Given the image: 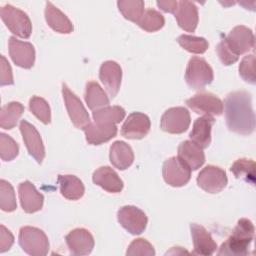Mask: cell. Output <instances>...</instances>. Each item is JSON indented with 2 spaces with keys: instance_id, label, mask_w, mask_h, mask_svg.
<instances>
[{
  "instance_id": "obj_5",
  "label": "cell",
  "mask_w": 256,
  "mask_h": 256,
  "mask_svg": "<svg viewBox=\"0 0 256 256\" xmlns=\"http://www.w3.org/2000/svg\"><path fill=\"white\" fill-rule=\"evenodd\" d=\"M213 70L205 59L194 56L187 65L185 80L189 87L202 89L213 81Z\"/></svg>"
},
{
  "instance_id": "obj_8",
  "label": "cell",
  "mask_w": 256,
  "mask_h": 256,
  "mask_svg": "<svg viewBox=\"0 0 256 256\" xmlns=\"http://www.w3.org/2000/svg\"><path fill=\"white\" fill-rule=\"evenodd\" d=\"M226 172L220 167L208 165L204 167L197 176V184L204 191L215 194L221 192L227 185Z\"/></svg>"
},
{
  "instance_id": "obj_10",
  "label": "cell",
  "mask_w": 256,
  "mask_h": 256,
  "mask_svg": "<svg viewBox=\"0 0 256 256\" xmlns=\"http://www.w3.org/2000/svg\"><path fill=\"white\" fill-rule=\"evenodd\" d=\"M190 122V114L186 108L172 107L162 115L160 127L170 134H181L189 128Z\"/></svg>"
},
{
  "instance_id": "obj_9",
  "label": "cell",
  "mask_w": 256,
  "mask_h": 256,
  "mask_svg": "<svg viewBox=\"0 0 256 256\" xmlns=\"http://www.w3.org/2000/svg\"><path fill=\"white\" fill-rule=\"evenodd\" d=\"M62 95L65 102V106L71 122L76 128L84 129L88 124H90V117L83 106L80 99L69 89V87L63 83L62 84Z\"/></svg>"
},
{
  "instance_id": "obj_20",
  "label": "cell",
  "mask_w": 256,
  "mask_h": 256,
  "mask_svg": "<svg viewBox=\"0 0 256 256\" xmlns=\"http://www.w3.org/2000/svg\"><path fill=\"white\" fill-rule=\"evenodd\" d=\"M92 180L94 184L100 186L109 193H119L122 191L124 186L121 178L109 166H102L95 170Z\"/></svg>"
},
{
  "instance_id": "obj_12",
  "label": "cell",
  "mask_w": 256,
  "mask_h": 256,
  "mask_svg": "<svg viewBox=\"0 0 256 256\" xmlns=\"http://www.w3.org/2000/svg\"><path fill=\"white\" fill-rule=\"evenodd\" d=\"M230 49L237 55L247 53L254 47V34L246 26H235L224 38Z\"/></svg>"
},
{
  "instance_id": "obj_7",
  "label": "cell",
  "mask_w": 256,
  "mask_h": 256,
  "mask_svg": "<svg viewBox=\"0 0 256 256\" xmlns=\"http://www.w3.org/2000/svg\"><path fill=\"white\" fill-rule=\"evenodd\" d=\"M120 225L132 235H139L146 229L148 218L146 214L136 206H123L117 212Z\"/></svg>"
},
{
  "instance_id": "obj_11",
  "label": "cell",
  "mask_w": 256,
  "mask_h": 256,
  "mask_svg": "<svg viewBox=\"0 0 256 256\" xmlns=\"http://www.w3.org/2000/svg\"><path fill=\"white\" fill-rule=\"evenodd\" d=\"M187 106L195 113L208 116H219L224 110L223 102L214 94L202 92L186 100Z\"/></svg>"
},
{
  "instance_id": "obj_26",
  "label": "cell",
  "mask_w": 256,
  "mask_h": 256,
  "mask_svg": "<svg viewBox=\"0 0 256 256\" xmlns=\"http://www.w3.org/2000/svg\"><path fill=\"white\" fill-rule=\"evenodd\" d=\"M45 19L49 27L58 33L69 34L73 31V24L68 17L51 2H46Z\"/></svg>"
},
{
  "instance_id": "obj_35",
  "label": "cell",
  "mask_w": 256,
  "mask_h": 256,
  "mask_svg": "<svg viewBox=\"0 0 256 256\" xmlns=\"http://www.w3.org/2000/svg\"><path fill=\"white\" fill-rule=\"evenodd\" d=\"M15 192L12 185L2 179L0 181V208L5 212H12L16 209Z\"/></svg>"
},
{
  "instance_id": "obj_18",
  "label": "cell",
  "mask_w": 256,
  "mask_h": 256,
  "mask_svg": "<svg viewBox=\"0 0 256 256\" xmlns=\"http://www.w3.org/2000/svg\"><path fill=\"white\" fill-rule=\"evenodd\" d=\"M190 230L194 246L193 254L209 256L216 251V242L213 240L211 234L203 226L196 223H191Z\"/></svg>"
},
{
  "instance_id": "obj_13",
  "label": "cell",
  "mask_w": 256,
  "mask_h": 256,
  "mask_svg": "<svg viewBox=\"0 0 256 256\" xmlns=\"http://www.w3.org/2000/svg\"><path fill=\"white\" fill-rule=\"evenodd\" d=\"M9 55L12 61L19 67L29 69L35 62V49L29 42H24L10 37L8 42Z\"/></svg>"
},
{
  "instance_id": "obj_41",
  "label": "cell",
  "mask_w": 256,
  "mask_h": 256,
  "mask_svg": "<svg viewBox=\"0 0 256 256\" xmlns=\"http://www.w3.org/2000/svg\"><path fill=\"white\" fill-rule=\"evenodd\" d=\"M1 76H0V85L5 86V85H12L14 83L13 80V74H12V69L7 61V59L1 55Z\"/></svg>"
},
{
  "instance_id": "obj_21",
  "label": "cell",
  "mask_w": 256,
  "mask_h": 256,
  "mask_svg": "<svg viewBox=\"0 0 256 256\" xmlns=\"http://www.w3.org/2000/svg\"><path fill=\"white\" fill-rule=\"evenodd\" d=\"M174 16L180 28L187 32L195 31L198 24V9L193 2L178 1Z\"/></svg>"
},
{
  "instance_id": "obj_32",
  "label": "cell",
  "mask_w": 256,
  "mask_h": 256,
  "mask_svg": "<svg viewBox=\"0 0 256 256\" xmlns=\"http://www.w3.org/2000/svg\"><path fill=\"white\" fill-rule=\"evenodd\" d=\"M117 6L124 18L138 24L144 13V2L141 0L118 1Z\"/></svg>"
},
{
  "instance_id": "obj_30",
  "label": "cell",
  "mask_w": 256,
  "mask_h": 256,
  "mask_svg": "<svg viewBox=\"0 0 256 256\" xmlns=\"http://www.w3.org/2000/svg\"><path fill=\"white\" fill-rule=\"evenodd\" d=\"M125 110L120 106H105L94 110L92 113L94 122L117 124L125 117Z\"/></svg>"
},
{
  "instance_id": "obj_31",
  "label": "cell",
  "mask_w": 256,
  "mask_h": 256,
  "mask_svg": "<svg viewBox=\"0 0 256 256\" xmlns=\"http://www.w3.org/2000/svg\"><path fill=\"white\" fill-rule=\"evenodd\" d=\"M230 171L237 179H242L251 184L255 182V163L251 159L241 158L236 160L231 165Z\"/></svg>"
},
{
  "instance_id": "obj_24",
  "label": "cell",
  "mask_w": 256,
  "mask_h": 256,
  "mask_svg": "<svg viewBox=\"0 0 256 256\" xmlns=\"http://www.w3.org/2000/svg\"><path fill=\"white\" fill-rule=\"evenodd\" d=\"M213 116L203 115L194 121L192 130L189 137L192 142L200 146L201 148H206L211 143V129L214 124Z\"/></svg>"
},
{
  "instance_id": "obj_36",
  "label": "cell",
  "mask_w": 256,
  "mask_h": 256,
  "mask_svg": "<svg viewBox=\"0 0 256 256\" xmlns=\"http://www.w3.org/2000/svg\"><path fill=\"white\" fill-rule=\"evenodd\" d=\"M29 109L32 112V114L38 118L42 123L49 124L51 121V112L50 107L45 99L33 96L29 100Z\"/></svg>"
},
{
  "instance_id": "obj_25",
  "label": "cell",
  "mask_w": 256,
  "mask_h": 256,
  "mask_svg": "<svg viewBox=\"0 0 256 256\" xmlns=\"http://www.w3.org/2000/svg\"><path fill=\"white\" fill-rule=\"evenodd\" d=\"M109 158L115 168L125 170L132 165L134 153L132 148L124 141H115L110 147Z\"/></svg>"
},
{
  "instance_id": "obj_17",
  "label": "cell",
  "mask_w": 256,
  "mask_h": 256,
  "mask_svg": "<svg viewBox=\"0 0 256 256\" xmlns=\"http://www.w3.org/2000/svg\"><path fill=\"white\" fill-rule=\"evenodd\" d=\"M99 78L109 95L114 98L117 95L121 85L122 69L120 65L112 60L105 61L100 67Z\"/></svg>"
},
{
  "instance_id": "obj_15",
  "label": "cell",
  "mask_w": 256,
  "mask_h": 256,
  "mask_svg": "<svg viewBox=\"0 0 256 256\" xmlns=\"http://www.w3.org/2000/svg\"><path fill=\"white\" fill-rule=\"evenodd\" d=\"M151 127L149 117L141 112L131 113L121 127V135L128 139H142Z\"/></svg>"
},
{
  "instance_id": "obj_34",
  "label": "cell",
  "mask_w": 256,
  "mask_h": 256,
  "mask_svg": "<svg viewBox=\"0 0 256 256\" xmlns=\"http://www.w3.org/2000/svg\"><path fill=\"white\" fill-rule=\"evenodd\" d=\"M179 45L186 51L194 54H203L208 49L209 43L203 37H196L193 35L183 34L177 38Z\"/></svg>"
},
{
  "instance_id": "obj_4",
  "label": "cell",
  "mask_w": 256,
  "mask_h": 256,
  "mask_svg": "<svg viewBox=\"0 0 256 256\" xmlns=\"http://www.w3.org/2000/svg\"><path fill=\"white\" fill-rule=\"evenodd\" d=\"M0 16L11 33L24 39L30 37L32 33V24L24 11L7 4L0 9Z\"/></svg>"
},
{
  "instance_id": "obj_38",
  "label": "cell",
  "mask_w": 256,
  "mask_h": 256,
  "mask_svg": "<svg viewBox=\"0 0 256 256\" xmlns=\"http://www.w3.org/2000/svg\"><path fill=\"white\" fill-rule=\"evenodd\" d=\"M127 256H154L155 250L146 239L138 238L133 240L126 251Z\"/></svg>"
},
{
  "instance_id": "obj_43",
  "label": "cell",
  "mask_w": 256,
  "mask_h": 256,
  "mask_svg": "<svg viewBox=\"0 0 256 256\" xmlns=\"http://www.w3.org/2000/svg\"><path fill=\"white\" fill-rule=\"evenodd\" d=\"M156 4L162 11L174 14L178 5V1H157Z\"/></svg>"
},
{
  "instance_id": "obj_28",
  "label": "cell",
  "mask_w": 256,
  "mask_h": 256,
  "mask_svg": "<svg viewBox=\"0 0 256 256\" xmlns=\"http://www.w3.org/2000/svg\"><path fill=\"white\" fill-rule=\"evenodd\" d=\"M85 102L88 108L94 111L108 106L109 98L97 82L89 81L86 84Z\"/></svg>"
},
{
  "instance_id": "obj_14",
  "label": "cell",
  "mask_w": 256,
  "mask_h": 256,
  "mask_svg": "<svg viewBox=\"0 0 256 256\" xmlns=\"http://www.w3.org/2000/svg\"><path fill=\"white\" fill-rule=\"evenodd\" d=\"M65 240L70 253L78 256L90 254L95 244L92 234L84 228H76L70 231Z\"/></svg>"
},
{
  "instance_id": "obj_2",
  "label": "cell",
  "mask_w": 256,
  "mask_h": 256,
  "mask_svg": "<svg viewBox=\"0 0 256 256\" xmlns=\"http://www.w3.org/2000/svg\"><path fill=\"white\" fill-rule=\"evenodd\" d=\"M254 238V225L247 218H241L235 226L232 234L222 243L218 255L243 256L248 254V250Z\"/></svg>"
},
{
  "instance_id": "obj_37",
  "label": "cell",
  "mask_w": 256,
  "mask_h": 256,
  "mask_svg": "<svg viewBox=\"0 0 256 256\" xmlns=\"http://www.w3.org/2000/svg\"><path fill=\"white\" fill-rule=\"evenodd\" d=\"M19 146L9 135L1 133L0 135V156L3 161H11L17 157Z\"/></svg>"
},
{
  "instance_id": "obj_29",
  "label": "cell",
  "mask_w": 256,
  "mask_h": 256,
  "mask_svg": "<svg viewBox=\"0 0 256 256\" xmlns=\"http://www.w3.org/2000/svg\"><path fill=\"white\" fill-rule=\"evenodd\" d=\"M24 112V106L20 102H10L1 108L0 126L3 129H12Z\"/></svg>"
},
{
  "instance_id": "obj_6",
  "label": "cell",
  "mask_w": 256,
  "mask_h": 256,
  "mask_svg": "<svg viewBox=\"0 0 256 256\" xmlns=\"http://www.w3.org/2000/svg\"><path fill=\"white\" fill-rule=\"evenodd\" d=\"M164 181L172 187L186 185L191 178V169L177 156L165 160L162 168Z\"/></svg>"
},
{
  "instance_id": "obj_19",
  "label": "cell",
  "mask_w": 256,
  "mask_h": 256,
  "mask_svg": "<svg viewBox=\"0 0 256 256\" xmlns=\"http://www.w3.org/2000/svg\"><path fill=\"white\" fill-rule=\"evenodd\" d=\"M18 194L21 207L26 213H35L43 207L44 197L30 181H24L19 184Z\"/></svg>"
},
{
  "instance_id": "obj_42",
  "label": "cell",
  "mask_w": 256,
  "mask_h": 256,
  "mask_svg": "<svg viewBox=\"0 0 256 256\" xmlns=\"http://www.w3.org/2000/svg\"><path fill=\"white\" fill-rule=\"evenodd\" d=\"M14 243L13 234L4 226H0V252L3 253L11 248Z\"/></svg>"
},
{
  "instance_id": "obj_1",
  "label": "cell",
  "mask_w": 256,
  "mask_h": 256,
  "mask_svg": "<svg viewBox=\"0 0 256 256\" xmlns=\"http://www.w3.org/2000/svg\"><path fill=\"white\" fill-rule=\"evenodd\" d=\"M225 118L230 131L250 135L255 128V115L251 95L246 91H234L225 98Z\"/></svg>"
},
{
  "instance_id": "obj_3",
  "label": "cell",
  "mask_w": 256,
  "mask_h": 256,
  "mask_svg": "<svg viewBox=\"0 0 256 256\" xmlns=\"http://www.w3.org/2000/svg\"><path fill=\"white\" fill-rule=\"evenodd\" d=\"M19 244L24 252L32 256H44L49 251L46 234L39 228L24 226L19 231Z\"/></svg>"
},
{
  "instance_id": "obj_22",
  "label": "cell",
  "mask_w": 256,
  "mask_h": 256,
  "mask_svg": "<svg viewBox=\"0 0 256 256\" xmlns=\"http://www.w3.org/2000/svg\"><path fill=\"white\" fill-rule=\"evenodd\" d=\"M86 141L91 145H100L108 142L117 134L116 124L90 123L84 129Z\"/></svg>"
},
{
  "instance_id": "obj_27",
  "label": "cell",
  "mask_w": 256,
  "mask_h": 256,
  "mask_svg": "<svg viewBox=\"0 0 256 256\" xmlns=\"http://www.w3.org/2000/svg\"><path fill=\"white\" fill-rule=\"evenodd\" d=\"M58 184L61 195L68 200H78L84 195V185L74 175H59Z\"/></svg>"
},
{
  "instance_id": "obj_40",
  "label": "cell",
  "mask_w": 256,
  "mask_h": 256,
  "mask_svg": "<svg viewBox=\"0 0 256 256\" xmlns=\"http://www.w3.org/2000/svg\"><path fill=\"white\" fill-rule=\"evenodd\" d=\"M216 52L221 60V62L224 64V65H231V64H234L239 56H237L231 49L230 47L227 45V43L225 42V40H221L218 45H217V48H216Z\"/></svg>"
},
{
  "instance_id": "obj_33",
  "label": "cell",
  "mask_w": 256,
  "mask_h": 256,
  "mask_svg": "<svg viewBox=\"0 0 256 256\" xmlns=\"http://www.w3.org/2000/svg\"><path fill=\"white\" fill-rule=\"evenodd\" d=\"M164 24L165 19L163 15L154 9L145 10L138 22L139 27L147 32L158 31L164 26Z\"/></svg>"
},
{
  "instance_id": "obj_39",
  "label": "cell",
  "mask_w": 256,
  "mask_h": 256,
  "mask_svg": "<svg viewBox=\"0 0 256 256\" xmlns=\"http://www.w3.org/2000/svg\"><path fill=\"white\" fill-rule=\"evenodd\" d=\"M239 74L248 83L255 84V56L250 54L245 56L239 65Z\"/></svg>"
},
{
  "instance_id": "obj_16",
  "label": "cell",
  "mask_w": 256,
  "mask_h": 256,
  "mask_svg": "<svg viewBox=\"0 0 256 256\" xmlns=\"http://www.w3.org/2000/svg\"><path fill=\"white\" fill-rule=\"evenodd\" d=\"M20 131L29 154L39 164L42 163L45 157V148L37 129L26 120H22L20 122Z\"/></svg>"
},
{
  "instance_id": "obj_23",
  "label": "cell",
  "mask_w": 256,
  "mask_h": 256,
  "mask_svg": "<svg viewBox=\"0 0 256 256\" xmlns=\"http://www.w3.org/2000/svg\"><path fill=\"white\" fill-rule=\"evenodd\" d=\"M178 157L191 170H197L205 162L203 148L192 141H183L178 147Z\"/></svg>"
},
{
  "instance_id": "obj_44",
  "label": "cell",
  "mask_w": 256,
  "mask_h": 256,
  "mask_svg": "<svg viewBox=\"0 0 256 256\" xmlns=\"http://www.w3.org/2000/svg\"><path fill=\"white\" fill-rule=\"evenodd\" d=\"M184 253H188L186 250H183L182 247H173L170 251H168L166 254H172V255H178V254H184Z\"/></svg>"
}]
</instances>
